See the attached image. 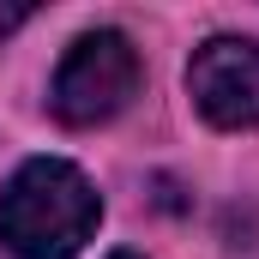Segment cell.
I'll return each instance as SVG.
<instances>
[{
	"label": "cell",
	"instance_id": "cell-1",
	"mask_svg": "<svg viewBox=\"0 0 259 259\" xmlns=\"http://www.w3.org/2000/svg\"><path fill=\"white\" fill-rule=\"evenodd\" d=\"M103 223L91 175L66 157H30L0 193V247L12 259H72Z\"/></svg>",
	"mask_w": 259,
	"mask_h": 259
},
{
	"label": "cell",
	"instance_id": "cell-2",
	"mask_svg": "<svg viewBox=\"0 0 259 259\" xmlns=\"http://www.w3.org/2000/svg\"><path fill=\"white\" fill-rule=\"evenodd\" d=\"M133 97H139V55L121 30H84L66 49V61L55 66V84H49V109L66 127L115 121Z\"/></svg>",
	"mask_w": 259,
	"mask_h": 259
},
{
	"label": "cell",
	"instance_id": "cell-3",
	"mask_svg": "<svg viewBox=\"0 0 259 259\" xmlns=\"http://www.w3.org/2000/svg\"><path fill=\"white\" fill-rule=\"evenodd\" d=\"M193 109L211 127H259V42L253 36H211L187 61Z\"/></svg>",
	"mask_w": 259,
	"mask_h": 259
},
{
	"label": "cell",
	"instance_id": "cell-4",
	"mask_svg": "<svg viewBox=\"0 0 259 259\" xmlns=\"http://www.w3.org/2000/svg\"><path fill=\"white\" fill-rule=\"evenodd\" d=\"M24 18H30V6H24V0H6V6H0V36H12Z\"/></svg>",
	"mask_w": 259,
	"mask_h": 259
},
{
	"label": "cell",
	"instance_id": "cell-5",
	"mask_svg": "<svg viewBox=\"0 0 259 259\" xmlns=\"http://www.w3.org/2000/svg\"><path fill=\"white\" fill-rule=\"evenodd\" d=\"M109 259H139V253H109Z\"/></svg>",
	"mask_w": 259,
	"mask_h": 259
}]
</instances>
